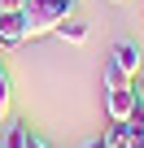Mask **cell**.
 Masks as SVG:
<instances>
[{
	"instance_id": "obj_11",
	"label": "cell",
	"mask_w": 144,
	"mask_h": 148,
	"mask_svg": "<svg viewBox=\"0 0 144 148\" xmlns=\"http://www.w3.org/2000/svg\"><path fill=\"white\" fill-rule=\"evenodd\" d=\"M31 148H52L48 139H39V135H31Z\"/></svg>"
},
{
	"instance_id": "obj_13",
	"label": "cell",
	"mask_w": 144,
	"mask_h": 148,
	"mask_svg": "<svg viewBox=\"0 0 144 148\" xmlns=\"http://www.w3.org/2000/svg\"><path fill=\"white\" fill-rule=\"evenodd\" d=\"M114 5H122V0H114Z\"/></svg>"
},
{
	"instance_id": "obj_2",
	"label": "cell",
	"mask_w": 144,
	"mask_h": 148,
	"mask_svg": "<svg viewBox=\"0 0 144 148\" xmlns=\"http://www.w3.org/2000/svg\"><path fill=\"white\" fill-rule=\"evenodd\" d=\"M131 109H135V83L109 87V92H105V113H109V122H127Z\"/></svg>"
},
{
	"instance_id": "obj_9",
	"label": "cell",
	"mask_w": 144,
	"mask_h": 148,
	"mask_svg": "<svg viewBox=\"0 0 144 148\" xmlns=\"http://www.w3.org/2000/svg\"><path fill=\"white\" fill-rule=\"evenodd\" d=\"M9 105H13V87H9V74L0 70V118L9 113Z\"/></svg>"
},
{
	"instance_id": "obj_6",
	"label": "cell",
	"mask_w": 144,
	"mask_h": 148,
	"mask_svg": "<svg viewBox=\"0 0 144 148\" xmlns=\"http://www.w3.org/2000/svg\"><path fill=\"white\" fill-rule=\"evenodd\" d=\"M0 148H31V131H26L22 122L0 126Z\"/></svg>"
},
{
	"instance_id": "obj_15",
	"label": "cell",
	"mask_w": 144,
	"mask_h": 148,
	"mask_svg": "<svg viewBox=\"0 0 144 148\" xmlns=\"http://www.w3.org/2000/svg\"><path fill=\"white\" fill-rule=\"evenodd\" d=\"M79 5H83V0H79Z\"/></svg>"
},
{
	"instance_id": "obj_12",
	"label": "cell",
	"mask_w": 144,
	"mask_h": 148,
	"mask_svg": "<svg viewBox=\"0 0 144 148\" xmlns=\"http://www.w3.org/2000/svg\"><path fill=\"white\" fill-rule=\"evenodd\" d=\"M88 148H105V144H101V139H92V144H88Z\"/></svg>"
},
{
	"instance_id": "obj_4",
	"label": "cell",
	"mask_w": 144,
	"mask_h": 148,
	"mask_svg": "<svg viewBox=\"0 0 144 148\" xmlns=\"http://www.w3.org/2000/svg\"><path fill=\"white\" fill-rule=\"evenodd\" d=\"M26 39V26H22V13H0V44L13 48Z\"/></svg>"
},
{
	"instance_id": "obj_7",
	"label": "cell",
	"mask_w": 144,
	"mask_h": 148,
	"mask_svg": "<svg viewBox=\"0 0 144 148\" xmlns=\"http://www.w3.org/2000/svg\"><path fill=\"white\" fill-rule=\"evenodd\" d=\"M101 144L105 148H131V126L127 122H109L105 135H101Z\"/></svg>"
},
{
	"instance_id": "obj_8",
	"label": "cell",
	"mask_w": 144,
	"mask_h": 148,
	"mask_svg": "<svg viewBox=\"0 0 144 148\" xmlns=\"http://www.w3.org/2000/svg\"><path fill=\"white\" fill-rule=\"evenodd\" d=\"M131 79H127V74H122V65L114 61V57H105V87H127Z\"/></svg>"
},
{
	"instance_id": "obj_3",
	"label": "cell",
	"mask_w": 144,
	"mask_h": 148,
	"mask_svg": "<svg viewBox=\"0 0 144 148\" xmlns=\"http://www.w3.org/2000/svg\"><path fill=\"white\" fill-rule=\"evenodd\" d=\"M109 57L122 65V74H127L131 83H135V74L144 70V57H140V44H135V39H118V44L109 48Z\"/></svg>"
},
{
	"instance_id": "obj_14",
	"label": "cell",
	"mask_w": 144,
	"mask_h": 148,
	"mask_svg": "<svg viewBox=\"0 0 144 148\" xmlns=\"http://www.w3.org/2000/svg\"><path fill=\"white\" fill-rule=\"evenodd\" d=\"M0 48H5V44H0Z\"/></svg>"
},
{
	"instance_id": "obj_1",
	"label": "cell",
	"mask_w": 144,
	"mask_h": 148,
	"mask_svg": "<svg viewBox=\"0 0 144 148\" xmlns=\"http://www.w3.org/2000/svg\"><path fill=\"white\" fill-rule=\"evenodd\" d=\"M79 0H26L22 5V26H26V39H44L52 35L70 13H74Z\"/></svg>"
},
{
	"instance_id": "obj_10",
	"label": "cell",
	"mask_w": 144,
	"mask_h": 148,
	"mask_svg": "<svg viewBox=\"0 0 144 148\" xmlns=\"http://www.w3.org/2000/svg\"><path fill=\"white\" fill-rule=\"evenodd\" d=\"M26 0H0V13H22Z\"/></svg>"
},
{
	"instance_id": "obj_5",
	"label": "cell",
	"mask_w": 144,
	"mask_h": 148,
	"mask_svg": "<svg viewBox=\"0 0 144 148\" xmlns=\"http://www.w3.org/2000/svg\"><path fill=\"white\" fill-rule=\"evenodd\" d=\"M52 35H57V39H65V44H83V39L92 35V26H88V22H79V18H65Z\"/></svg>"
}]
</instances>
